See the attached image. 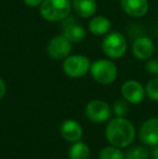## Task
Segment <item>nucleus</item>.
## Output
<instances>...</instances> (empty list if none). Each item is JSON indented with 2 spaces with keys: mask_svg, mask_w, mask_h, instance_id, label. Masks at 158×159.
Wrapping results in <instances>:
<instances>
[{
  "mask_svg": "<svg viewBox=\"0 0 158 159\" xmlns=\"http://www.w3.org/2000/svg\"><path fill=\"white\" fill-rule=\"evenodd\" d=\"M90 147L81 141L73 143L68 151V159H90Z\"/></svg>",
  "mask_w": 158,
  "mask_h": 159,
  "instance_id": "nucleus-16",
  "label": "nucleus"
},
{
  "mask_svg": "<svg viewBox=\"0 0 158 159\" xmlns=\"http://www.w3.org/2000/svg\"><path fill=\"white\" fill-rule=\"evenodd\" d=\"M139 139L146 146L158 145V118H150L141 125Z\"/></svg>",
  "mask_w": 158,
  "mask_h": 159,
  "instance_id": "nucleus-11",
  "label": "nucleus"
},
{
  "mask_svg": "<svg viewBox=\"0 0 158 159\" xmlns=\"http://www.w3.org/2000/svg\"><path fill=\"white\" fill-rule=\"evenodd\" d=\"M105 136L111 145L126 148L135 139V128L130 120L124 117H115L108 121Z\"/></svg>",
  "mask_w": 158,
  "mask_h": 159,
  "instance_id": "nucleus-1",
  "label": "nucleus"
},
{
  "mask_svg": "<svg viewBox=\"0 0 158 159\" xmlns=\"http://www.w3.org/2000/svg\"><path fill=\"white\" fill-rule=\"evenodd\" d=\"M122 98L127 101L129 104H140L144 101L146 96L145 87L138 80H127L124 82L120 89Z\"/></svg>",
  "mask_w": 158,
  "mask_h": 159,
  "instance_id": "nucleus-8",
  "label": "nucleus"
},
{
  "mask_svg": "<svg viewBox=\"0 0 158 159\" xmlns=\"http://www.w3.org/2000/svg\"><path fill=\"white\" fill-rule=\"evenodd\" d=\"M156 50H157V53H158V44H157V48H156Z\"/></svg>",
  "mask_w": 158,
  "mask_h": 159,
  "instance_id": "nucleus-25",
  "label": "nucleus"
},
{
  "mask_svg": "<svg viewBox=\"0 0 158 159\" xmlns=\"http://www.w3.org/2000/svg\"><path fill=\"white\" fill-rule=\"evenodd\" d=\"M91 62L89 57L82 54L68 55L65 60H63L62 68L67 77L78 79L90 71Z\"/></svg>",
  "mask_w": 158,
  "mask_h": 159,
  "instance_id": "nucleus-5",
  "label": "nucleus"
},
{
  "mask_svg": "<svg viewBox=\"0 0 158 159\" xmlns=\"http://www.w3.org/2000/svg\"><path fill=\"white\" fill-rule=\"evenodd\" d=\"M151 156L153 159H158V145L153 146V149L151 151Z\"/></svg>",
  "mask_w": 158,
  "mask_h": 159,
  "instance_id": "nucleus-24",
  "label": "nucleus"
},
{
  "mask_svg": "<svg viewBox=\"0 0 158 159\" xmlns=\"http://www.w3.org/2000/svg\"><path fill=\"white\" fill-rule=\"evenodd\" d=\"M145 69L147 73L158 76V59H150L146 61Z\"/></svg>",
  "mask_w": 158,
  "mask_h": 159,
  "instance_id": "nucleus-21",
  "label": "nucleus"
},
{
  "mask_svg": "<svg viewBox=\"0 0 158 159\" xmlns=\"http://www.w3.org/2000/svg\"><path fill=\"white\" fill-rule=\"evenodd\" d=\"M89 32L94 36H105L112 30V22L103 15L92 16L88 24Z\"/></svg>",
  "mask_w": 158,
  "mask_h": 159,
  "instance_id": "nucleus-15",
  "label": "nucleus"
},
{
  "mask_svg": "<svg viewBox=\"0 0 158 159\" xmlns=\"http://www.w3.org/2000/svg\"><path fill=\"white\" fill-rule=\"evenodd\" d=\"M84 113L90 121L94 124H104L110 120L112 108L105 101L92 100L87 104Z\"/></svg>",
  "mask_w": 158,
  "mask_h": 159,
  "instance_id": "nucleus-6",
  "label": "nucleus"
},
{
  "mask_svg": "<svg viewBox=\"0 0 158 159\" xmlns=\"http://www.w3.org/2000/svg\"><path fill=\"white\" fill-rule=\"evenodd\" d=\"M62 35L67 38L72 43H77L81 42L87 37V30L82 24L70 15L62 21Z\"/></svg>",
  "mask_w": 158,
  "mask_h": 159,
  "instance_id": "nucleus-9",
  "label": "nucleus"
},
{
  "mask_svg": "<svg viewBox=\"0 0 158 159\" xmlns=\"http://www.w3.org/2000/svg\"><path fill=\"white\" fill-rule=\"evenodd\" d=\"M72 52V42L63 35L54 36L47 44V53L53 60H65Z\"/></svg>",
  "mask_w": 158,
  "mask_h": 159,
  "instance_id": "nucleus-7",
  "label": "nucleus"
},
{
  "mask_svg": "<svg viewBox=\"0 0 158 159\" xmlns=\"http://www.w3.org/2000/svg\"><path fill=\"white\" fill-rule=\"evenodd\" d=\"M156 47L150 37L140 36L132 43V54L139 61H147L154 55Z\"/></svg>",
  "mask_w": 158,
  "mask_h": 159,
  "instance_id": "nucleus-10",
  "label": "nucleus"
},
{
  "mask_svg": "<svg viewBox=\"0 0 158 159\" xmlns=\"http://www.w3.org/2000/svg\"><path fill=\"white\" fill-rule=\"evenodd\" d=\"M90 74L97 84L107 86L117 79L118 68L112 60L100 59L91 63Z\"/></svg>",
  "mask_w": 158,
  "mask_h": 159,
  "instance_id": "nucleus-3",
  "label": "nucleus"
},
{
  "mask_svg": "<svg viewBox=\"0 0 158 159\" xmlns=\"http://www.w3.org/2000/svg\"><path fill=\"white\" fill-rule=\"evenodd\" d=\"M60 133L65 141L70 143H75L77 141H80V139L82 138L84 130L78 121L67 119L62 122L61 127H60Z\"/></svg>",
  "mask_w": 158,
  "mask_h": 159,
  "instance_id": "nucleus-13",
  "label": "nucleus"
},
{
  "mask_svg": "<svg viewBox=\"0 0 158 159\" xmlns=\"http://www.w3.org/2000/svg\"><path fill=\"white\" fill-rule=\"evenodd\" d=\"M151 152L145 146H134L124 153V159H148Z\"/></svg>",
  "mask_w": 158,
  "mask_h": 159,
  "instance_id": "nucleus-18",
  "label": "nucleus"
},
{
  "mask_svg": "<svg viewBox=\"0 0 158 159\" xmlns=\"http://www.w3.org/2000/svg\"><path fill=\"white\" fill-rule=\"evenodd\" d=\"M120 7L131 17H143L150 10L148 0H120Z\"/></svg>",
  "mask_w": 158,
  "mask_h": 159,
  "instance_id": "nucleus-12",
  "label": "nucleus"
},
{
  "mask_svg": "<svg viewBox=\"0 0 158 159\" xmlns=\"http://www.w3.org/2000/svg\"><path fill=\"white\" fill-rule=\"evenodd\" d=\"M112 111L116 117H126L129 113V103L124 98L115 101L112 107Z\"/></svg>",
  "mask_w": 158,
  "mask_h": 159,
  "instance_id": "nucleus-19",
  "label": "nucleus"
},
{
  "mask_svg": "<svg viewBox=\"0 0 158 159\" xmlns=\"http://www.w3.org/2000/svg\"><path fill=\"white\" fill-rule=\"evenodd\" d=\"M72 0H43L39 6V12L47 22H62L70 15Z\"/></svg>",
  "mask_w": 158,
  "mask_h": 159,
  "instance_id": "nucleus-2",
  "label": "nucleus"
},
{
  "mask_svg": "<svg viewBox=\"0 0 158 159\" xmlns=\"http://www.w3.org/2000/svg\"><path fill=\"white\" fill-rule=\"evenodd\" d=\"M128 42L121 33L110 32L106 34L102 41V50L111 60H118L127 52Z\"/></svg>",
  "mask_w": 158,
  "mask_h": 159,
  "instance_id": "nucleus-4",
  "label": "nucleus"
},
{
  "mask_svg": "<svg viewBox=\"0 0 158 159\" xmlns=\"http://www.w3.org/2000/svg\"><path fill=\"white\" fill-rule=\"evenodd\" d=\"M97 8V0H72V9L82 19L94 16Z\"/></svg>",
  "mask_w": 158,
  "mask_h": 159,
  "instance_id": "nucleus-14",
  "label": "nucleus"
},
{
  "mask_svg": "<svg viewBox=\"0 0 158 159\" xmlns=\"http://www.w3.org/2000/svg\"><path fill=\"white\" fill-rule=\"evenodd\" d=\"M23 1L27 7H30V8H36V7H39L40 4L42 3L43 0H23Z\"/></svg>",
  "mask_w": 158,
  "mask_h": 159,
  "instance_id": "nucleus-22",
  "label": "nucleus"
},
{
  "mask_svg": "<svg viewBox=\"0 0 158 159\" xmlns=\"http://www.w3.org/2000/svg\"><path fill=\"white\" fill-rule=\"evenodd\" d=\"M99 159H124V154L121 148L114 145L105 146L100 151Z\"/></svg>",
  "mask_w": 158,
  "mask_h": 159,
  "instance_id": "nucleus-17",
  "label": "nucleus"
},
{
  "mask_svg": "<svg viewBox=\"0 0 158 159\" xmlns=\"http://www.w3.org/2000/svg\"><path fill=\"white\" fill-rule=\"evenodd\" d=\"M6 93H7V84L3 81V79L0 78V100L6 95Z\"/></svg>",
  "mask_w": 158,
  "mask_h": 159,
  "instance_id": "nucleus-23",
  "label": "nucleus"
},
{
  "mask_svg": "<svg viewBox=\"0 0 158 159\" xmlns=\"http://www.w3.org/2000/svg\"><path fill=\"white\" fill-rule=\"evenodd\" d=\"M146 96L153 101H158V76L146 84L145 86Z\"/></svg>",
  "mask_w": 158,
  "mask_h": 159,
  "instance_id": "nucleus-20",
  "label": "nucleus"
}]
</instances>
